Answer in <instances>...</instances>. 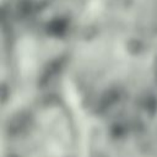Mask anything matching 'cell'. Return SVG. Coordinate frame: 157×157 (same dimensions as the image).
Masks as SVG:
<instances>
[{
	"label": "cell",
	"mask_w": 157,
	"mask_h": 157,
	"mask_svg": "<svg viewBox=\"0 0 157 157\" xmlns=\"http://www.w3.org/2000/svg\"><path fill=\"white\" fill-rule=\"evenodd\" d=\"M96 0H2V81L9 98L54 85L91 23Z\"/></svg>",
	"instance_id": "6da1fadb"
},
{
	"label": "cell",
	"mask_w": 157,
	"mask_h": 157,
	"mask_svg": "<svg viewBox=\"0 0 157 157\" xmlns=\"http://www.w3.org/2000/svg\"><path fill=\"white\" fill-rule=\"evenodd\" d=\"M2 124V157H85L78 105L55 85L9 102Z\"/></svg>",
	"instance_id": "7a4b0ae2"
},
{
	"label": "cell",
	"mask_w": 157,
	"mask_h": 157,
	"mask_svg": "<svg viewBox=\"0 0 157 157\" xmlns=\"http://www.w3.org/2000/svg\"><path fill=\"white\" fill-rule=\"evenodd\" d=\"M85 157H157V102L146 99L96 118Z\"/></svg>",
	"instance_id": "3957f363"
}]
</instances>
